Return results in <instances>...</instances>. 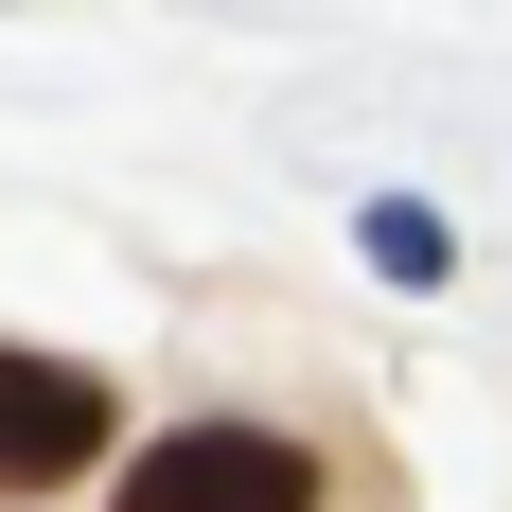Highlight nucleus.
<instances>
[{
  "label": "nucleus",
  "mask_w": 512,
  "mask_h": 512,
  "mask_svg": "<svg viewBox=\"0 0 512 512\" xmlns=\"http://www.w3.org/2000/svg\"><path fill=\"white\" fill-rule=\"evenodd\" d=\"M106 512H318V460L283 442V424H177V442L124 460Z\"/></svg>",
  "instance_id": "1"
},
{
  "label": "nucleus",
  "mask_w": 512,
  "mask_h": 512,
  "mask_svg": "<svg viewBox=\"0 0 512 512\" xmlns=\"http://www.w3.org/2000/svg\"><path fill=\"white\" fill-rule=\"evenodd\" d=\"M124 424H106V371L89 354H18L0 336V495H53V477H89Z\"/></svg>",
  "instance_id": "2"
},
{
  "label": "nucleus",
  "mask_w": 512,
  "mask_h": 512,
  "mask_svg": "<svg viewBox=\"0 0 512 512\" xmlns=\"http://www.w3.org/2000/svg\"><path fill=\"white\" fill-rule=\"evenodd\" d=\"M354 230H371V265H389V283H442V265H460V230H442L424 195H371Z\"/></svg>",
  "instance_id": "3"
}]
</instances>
